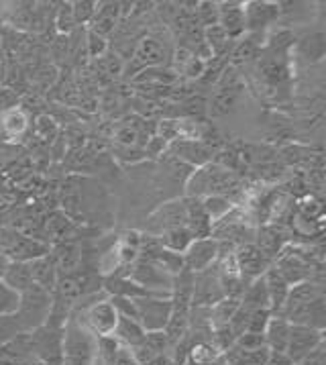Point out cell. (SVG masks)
I'll list each match as a JSON object with an SVG mask.
<instances>
[{
	"label": "cell",
	"instance_id": "1",
	"mask_svg": "<svg viewBox=\"0 0 326 365\" xmlns=\"http://www.w3.org/2000/svg\"><path fill=\"white\" fill-rule=\"evenodd\" d=\"M241 190L237 175L228 168L219 163H206L188 180V196L190 198H206V196H224L233 202V194Z\"/></svg>",
	"mask_w": 326,
	"mask_h": 365
},
{
	"label": "cell",
	"instance_id": "2",
	"mask_svg": "<svg viewBox=\"0 0 326 365\" xmlns=\"http://www.w3.org/2000/svg\"><path fill=\"white\" fill-rule=\"evenodd\" d=\"M96 339L84 322L72 314L63 327V365H96Z\"/></svg>",
	"mask_w": 326,
	"mask_h": 365
},
{
	"label": "cell",
	"instance_id": "3",
	"mask_svg": "<svg viewBox=\"0 0 326 365\" xmlns=\"http://www.w3.org/2000/svg\"><path fill=\"white\" fill-rule=\"evenodd\" d=\"M29 349L41 365H63V327L45 321L29 333Z\"/></svg>",
	"mask_w": 326,
	"mask_h": 365
},
{
	"label": "cell",
	"instance_id": "4",
	"mask_svg": "<svg viewBox=\"0 0 326 365\" xmlns=\"http://www.w3.org/2000/svg\"><path fill=\"white\" fill-rule=\"evenodd\" d=\"M0 253L11 262L31 263L51 253V245L39 237H27L13 227H0Z\"/></svg>",
	"mask_w": 326,
	"mask_h": 365
},
{
	"label": "cell",
	"instance_id": "5",
	"mask_svg": "<svg viewBox=\"0 0 326 365\" xmlns=\"http://www.w3.org/2000/svg\"><path fill=\"white\" fill-rule=\"evenodd\" d=\"M172 58L169 45L163 41L159 35H145L143 39H139V43L135 47L131 61L127 66H122V72L131 76L133 80L137 73L151 68H163Z\"/></svg>",
	"mask_w": 326,
	"mask_h": 365
},
{
	"label": "cell",
	"instance_id": "6",
	"mask_svg": "<svg viewBox=\"0 0 326 365\" xmlns=\"http://www.w3.org/2000/svg\"><path fill=\"white\" fill-rule=\"evenodd\" d=\"M51 310V294L39 288V286H31L25 292H21V304L16 310V319L23 324V331L31 333L33 329L41 327Z\"/></svg>",
	"mask_w": 326,
	"mask_h": 365
},
{
	"label": "cell",
	"instance_id": "7",
	"mask_svg": "<svg viewBox=\"0 0 326 365\" xmlns=\"http://www.w3.org/2000/svg\"><path fill=\"white\" fill-rule=\"evenodd\" d=\"M133 307L137 321L145 329V333L163 331L174 312L172 298H165V296H141V298H135Z\"/></svg>",
	"mask_w": 326,
	"mask_h": 365
},
{
	"label": "cell",
	"instance_id": "8",
	"mask_svg": "<svg viewBox=\"0 0 326 365\" xmlns=\"http://www.w3.org/2000/svg\"><path fill=\"white\" fill-rule=\"evenodd\" d=\"M241 92H243V82H241L238 73H235L233 70L231 72L224 70L221 80L216 82L214 94L210 96L206 104L210 117L221 118L226 117L228 113H233V108L238 104Z\"/></svg>",
	"mask_w": 326,
	"mask_h": 365
},
{
	"label": "cell",
	"instance_id": "9",
	"mask_svg": "<svg viewBox=\"0 0 326 365\" xmlns=\"http://www.w3.org/2000/svg\"><path fill=\"white\" fill-rule=\"evenodd\" d=\"M243 15H245V33L267 37V31L278 23L282 16L280 2H267V0H249L243 2Z\"/></svg>",
	"mask_w": 326,
	"mask_h": 365
},
{
	"label": "cell",
	"instance_id": "10",
	"mask_svg": "<svg viewBox=\"0 0 326 365\" xmlns=\"http://www.w3.org/2000/svg\"><path fill=\"white\" fill-rule=\"evenodd\" d=\"M219 255H221V245L214 237L194 239L190 247L182 253L184 269L190 274H200V272H204L219 262Z\"/></svg>",
	"mask_w": 326,
	"mask_h": 365
},
{
	"label": "cell",
	"instance_id": "11",
	"mask_svg": "<svg viewBox=\"0 0 326 365\" xmlns=\"http://www.w3.org/2000/svg\"><path fill=\"white\" fill-rule=\"evenodd\" d=\"M223 298L224 292L223 286H221L219 269L212 272V267H208V269L200 272V274H194L192 307L190 308H212L216 302H221Z\"/></svg>",
	"mask_w": 326,
	"mask_h": 365
},
{
	"label": "cell",
	"instance_id": "12",
	"mask_svg": "<svg viewBox=\"0 0 326 365\" xmlns=\"http://www.w3.org/2000/svg\"><path fill=\"white\" fill-rule=\"evenodd\" d=\"M235 263H237L238 276L245 282V286L261 278L267 272V267L271 265V262L263 255V251L255 243H243L235 253Z\"/></svg>",
	"mask_w": 326,
	"mask_h": 365
},
{
	"label": "cell",
	"instance_id": "13",
	"mask_svg": "<svg viewBox=\"0 0 326 365\" xmlns=\"http://www.w3.org/2000/svg\"><path fill=\"white\" fill-rule=\"evenodd\" d=\"M320 343H325V331L302 327V324H292L290 336H288L285 355L290 357L292 364H298L300 359H304L308 353L316 349Z\"/></svg>",
	"mask_w": 326,
	"mask_h": 365
},
{
	"label": "cell",
	"instance_id": "14",
	"mask_svg": "<svg viewBox=\"0 0 326 365\" xmlns=\"http://www.w3.org/2000/svg\"><path fill=\"white\" fill-rule=\"evenodd\" d=\"M176 227H186V198L165 202L155 212H151L147 220V231L153 237H159Z\"/></svg>",
	"mask_w": 326,
	"mask_h": 365
},
{
	"label": "cell",
	"instance_id": "15",
	"mask_svg": "<svg viewBox=\"0 0 326 365\" xmlns=\"http://www.w3.org/2000/svg\"><path fill=\"white\" fill-rule=\"evenodd\" d=\"M117 322H119V310L110 298L98 300L86 308V327L92 335L112 336Z\"/></svg>",
	"mask_w": 326,
	"mask_h": 365
},
{
	"label": "cell",
	"instance_id": "16",
	"mask_svg": "<svg viewBox=\"0 0 326 365\" xmlns=\"http://www.w3.org/2000/svg\"><path fill=\"white\" fill-rule=\"evenodd\" d=\"M169 155H174L178 161H184V163H190V165H206L212 160L214 155V149L208 147L206 143L198 141V139H188V137H182V139H176L172 141L169 145Z\"/></svg>",
	"mask_w": 326,
	"mask_h": 365
},
{
	"label": "cell",
	"instance_id": "17",
	"mask_svg": "<svg viewBox=\"0 0 326 365\" xmlns=\"http://www.w3.org/2000/svg\"><path fill=\"white\" fill-rule=\"evenodd\" d=\"M219 25L231 41H238L245 35L243 2H219Z\"/></svg>",
	"mask_w": 326,
	"mask_h": 365
},
{
	"label": "cell",
	"instance_id": "18",
	"mask_svg": "<svg viewBox=\"0 0 326 365\" xmlns=\"http://www.w3.org/2000/svg\"><path fill=\"white\" fill-rule=\"evenodd\" d=\"M120 21V2H98L94 19L90 21V33H96L100 37H108L117 29Z\"/></svg>",
	"mask_w": 326,
	"mask_h": 365
},
{
	"label": "cell",
	"instance_id": "19",
	"mask_svg": "<svg viewBox=\"0 0 326 365\" xmlns=\"http://www.w3.org/2000/svg\"><path fill=\"white\" fill-rule=\"evenodd\" d=\"M263 282H265L267 294H269L271 312H273V314H280L283 308V302H285L288 292H290V288H292V286L288 284V279L283 278L282 272H280L273 263L267 267V272L263 274Z\"/></svg>",
	"mask_w": 326,
	"mask_h": 365
},
{
	"label": "cell",
	"instance_id": "20",
	"mask_svg": "<svg viewBox=\"0 0 326 365\" xmlns=\"http://www.w3.org/2000/svg\"><path fill=\"white\" fill-rule=\"evenodd\" d=\"M296 56L306 63H320L326 53V35L325 31H312L310 35L296 39L294 49Z\"/></svg>",
	"mask_w": 326,
	"mask_h": 365
},
{
	"label": "cell",
	"instance_id": "21",
	"mask_svg": "<svg viewBox=\"0 0 326 365\" xmlns=\"http://www.w3.org/2000/svg\"><path fill=\"white\" fill-rule=\"evenodd\" d=\"M290 329L292 324L285 321L280 314H273L265 327V347L271 353H285L288 347V336H290Z\"/></svg>",
	"mask_w": 326,
	"mask_h": 365
},
{
	"label": "cell",
	"instance_id": "22",
	"mask_svg": "<svg viewBox=\"0 0 326 365\" xmlns=\"http://www.w3.org/2000/svg\"><path fill=\"white\" fill-rule=\"evenodd\" d=\"M31 274H33V284L39 286V288H43V290H47L49 294L53 292L56 282L60 278L58 267H56V262H53L51 253L45 255V257L35 259V262H31Z\"/></svg>",
	"mask_w": 326,
	"mask_h": 365
},
{
	"label": "cell",
	"instance_id": "23",
	"mask_svg": "<svg viewBox=\"0 0 326 365\" xmlns=\"http://www.w3.org/2000/svg\"><path fill=\"white\" fill-rule=\"evenodd\" d=\"M112 336H115L119 343L127 345L129 349H133V347H139V345L145 343V329L139 324V321H135L131 317H122V314H119V322H117V327H115Z\"/></svg>",
	"mask_w": 326,
	"mask_h": 365
},
{
	"label": "cell",
	"instance_id": "24",
	"mask_svg": "<svg viewBox=\"0 0 326 365\" xmlns=\"http://www.w3.org/2000/svg\"><path fill=\"white\" fill-rule=\"evenodd\" d=\"M269 357V349H238L237 345L228 347L223 353V359L226 365H265Z\"/></svg>",
	"mask_w": 326,
	"mask_h": 365
},
{
	"label": "cell",
	"instance_id": "25",
	"mask_svg": "<svg viewBox=\"0 0 326 365\" xmlns=\"http://www.w3.org/2000/svg\"><path fill=\"white\" fill-rule=\"evenodd\" d=\"M2 284H6L9 288H13L15 292H25L27 288L33 286V274H31V263L11 262Z\"/></svg>",
	"mask_w": 326,
	"mask_h": 365
},
{
	"label": "cell",
	"instance_id": "26",
	"mask_svg": "<svg viewBox=\"0 0 326 365\" xmlns=\"http://www.w3.org/2000/svg\"><path fill=\"white\" fill-rule=\"evenodd\" d=\"M255 245L263 251V255H265L269 262L273 263L275 262V257L282 253L283 235L280 233L275 227H265V229H261V231L257 233V241H255Z\"/></svg>",
	"mask_w": 326,
	"mask_h": 365
},
{
	"label": "cell",
	"instance_id": "27",
	"mask_svg": "<svg viewBox=\"0 0 326 365\" xmlns=\"http://www.w3.org/2000/svg\"><path fill=\"white\" fill-rule=\"evenodd\" d=\"M162 241L163 249L172 251V253H184L186 249L190 247V243L194 241L192 233L188 231V227H176V229H169L157 237Z\"/></svg>",
	"mask_w": 326,
	"mask_h": 365
},
{
	"label": "cell",
	"instance_id": "28",
	"mask_svg": "<svg viewBox=\"0 0 326 365\" xmlns=\"http://www.w3.org/2000/svg\"><path fill=\"white\" fill-rule=\"evenodd\" d=\"M204 43L210 49L212 58H224V53L231 49L233 41L228 39V35L224 33L221 25H212L204 29Z\"/></svg>",
	"mask_w": 326,
	"mask_h": 365
},
{
	"label": "cell",
	"instance_id": "29",
	"mask_svg": "<svg viewBox=\"0 0 326 365\" xmlns=\"http://www.w3.org/2000/svg\"><path fill=\"white\" fill-rule=\"evenodd\" d=\"M27 129H29V118L21 108H11L2 113V131L6 133V137L11 139L23 137Z\"/></svg>",
	"mask_w": 326,
	"mask_h": 365
},
{
	"label": "cell",
	"instance_id": "30",
	"mask_svg": "<svg viewBox=\"0 0 326 365\" xmlns=\"http://www.w3.org/2000/svg\"><path fill=\"white\" fill-rule=\"evenodd\" d=\"M200 200H202V206L206 210L208 219L212 220V227L219 220H223L226 215L233 212V202L228 198H224V196H206V198H200Z\"/></svg>",
	"mask_w": 326,
	"mask_h": 365
},
{
	"label": "cell",
	"instance_id": "31",
	"mask_svg": "<svg viewBox=\"0 0 326 365\" xmlns=\"http://www.w3.org/2000/svg\"><path fill=\"white\" fill-rule=\"evenodd\" d=\"M74 222L70 217H65L63 212H56L47 219V235L56 237V239H70L74 233Z\"/></svg>",
	"mask_w": 326,
	"mask_h": 365
},
{
	"label": "cell",
	"instance_id": "32",
	"mask_svg": "<svg viewBox=\"0 0 326 365\" xmlns=\"http://www.w3.org/2000/svg\"><path fill=\"white\" fill-rule=\"evenodd\" d=\"M58 6H60V9L56 11V21H53V25H56V29H58L60 35H70V33L78 27V25H75L74 13H72V2H61Z\"/></svg>",
	"mask_w": 326,
	"mask_h": 365
},
{
	"label": "cell",
	"instance_id": "33",
	"mask_svg": "<svg viewBox=\"0 0 326 365\" xmlns=\"http://www.w3.org/2000/svg\"><path fill=\"white\" fill-rule=\"evenodd\" d=\"M19 304H21V294L0 282V317L16 314Z\"/></svg>",
	"mask_w": 326,
	"mask_h": 365
},
{
	"label": "cell",
	"instance_id": "34",
	"mask_svg": "<svg viewBox=\"0 0 326 365\" xmlns=\"http://www.w3.org/2000/svg\"><path fill=\"white\" fill-rule=\"evenodd\" d=\"M196 19L202 29L219 25V2H196Z\"/></svg>",
	"mask_w": 326,
	"mask_h": 365
},
{
	"label": "cell",
	"instance_id": "35",
	"mask_svg": "<svg viewBox=\"0 0 326 365\" xmlns=\"http://www.w3.org/2000/svg\"><path fill=\"white\" fill-rule=\"evenodd\" d=\"M23 324L16 319V314H11V317H0V345L13 341L15 336L23 335Z\"/></svg>",
	"mask_w": 326,
	"mask_h": 365
},
{
	"label": "cell",
	"instance_id": "36",
	"mask_svg": "<svg viewBox=\"0 0 326 365\" xmlns=\"http://www.w3.org/2000/svg\"><path fill=\"white\" fill-rule=\"evenodd\" d=\"M98 2H90V0H78L72 2V13H74L75 25H90V21L94 19Z\"/></svg>",
	"mask_w": 326,
	"mask_h": 365
},
{
	"label": "cell",
	"instance_id": "37",
	"mask_svg": "<svg viewBox=\"0 0 326 365\" xmlns=\"http://www.w3.org/2000/svg\"><path fill=\"white\" fill-rule=\"evenodd\" d=\"M145 345L149 349L155 351L157 355H165L167 349H172V345H169V341H167L163 331H149V333H145Z\"/></svg>",
	"mask_w": 326,
	"mask_h": 365
},
{
	"label": "cell",
	"instance_id": "38",
	"mask_svg": "<svg viewBox=\"0 0 326 365\" xmlns=\"http://www.w3.org/2000/svg\"><path fill=\"white\" fill-rule=\"evenodd\" d=\"M273 317L271 310H253L251 317H249V324H247V331L249 333H265V327L269 319Z\"/></svg>",
	"mask_w": 326,
	"mask_h": 365
},
{
	"label": "cell",
	"instance_id": "39",
	"mask_svg": "<svg viewBox=\"0 0 326 365\" xmlns=\"http://www.w3.org/2000/svg\"><path fill=\"white\" fill-rule=\"evenodd\" d=\"M235 345H237L238 349H261V347H265V336L261 335V333L245 331L243 335H238L235 339Z\"/></svg>",
	"mask_w": 326,
	"mask_h": 365
},
{
	"label": "cell",
	"instance_id": "40",
	"mask_svg": "<svg viewBox=\"0 0 326 365\" xmlns=\"http://www.w3.org/2000/svg\"><path fill=\"white\" fill-rule=\"evenodd\" d=\"M86 47H88V56L92 59L104 58V53H106V49H108L106 39L100 37V35H96V33H90V31L88 37H86Z\"/></svg>",
	"mask_w": 326,
	"mask_h": 365
},
{
	"label": "cell",
	"instance_id": "41",
	"mask_svg": "<svg viewBox=\"0 0 326 365\" xmlns=\"http://www.w3.org/2000/svg\"><path fill=\"white\" fill-rule=\"evenodd\" d=\"M204 70H206V61H202V59H198L196 56H192V58L188 59V63L182 68V73L188 76V78H192V80H196V78L200 80Z\"/></svg>",
	"mask_w": 326,
	"mask_h": 365
},
{
	"label": "cell",
	"instance_id": "42",
	"mask_svg": "<svg viewBox=\"0 0 326 365\" xmlns=\"http://www.w3.org/2000/svg\"><path fill=\"white\" fill-rule=\"evenodd\" d=\"M294 365H326V345L325 343H320L316 349L308 353L304 359H300L298 364Z\"/></svg>",
	"mask_w": 326,
	"mask_h": 365
},
{
	"label": "cell",
	"instance_id": "43",
	"mask_svg": "<svg viewBox=\"0 0 326 365\" xmlns=\"http://www.w3.org/2000/svg\"><path fill=\"white\" fill-rule=\"evenodd\" d=\"M35 129L37 133L43 137V139H49V137H53L56 131H58V127H56V120L49 117H39L37 118V125H35Z\"/></svg>",
	"mask_w": 326,
	"mask_h": 365
},
{
	"label": "cell",
	"instance_id": "44",
	"mask_svg": "<svg viewBox=\"0 0 326 365\" xmlns=\"http://www.w3.org/2000/svg\"><path fill=\"white\" fill-rule=\"evenodd\" d=\"M265 365H294L290 361V357L285 353H271L269 351V357H267Z\"/></svg>",
	"mask_w": 326,
	"mask_h": 365
},
{
	"label": "cell",
	"instance_id": "45",
	"mask_svg": "<svg viewBox=\"0 0 326 365\" xmlns=\"http://www.w3.org/2000/svg\"><path fill=\"white\" fill-rule=\"evenodd\" d=\"M9 265H11V259L9 257H4L2 253H0V282L4 278V274H6V269H9Z\"/></svg>",
	"mask_w": 326,
	"mask_h": 365
},
{
	"label": "cell",
	"instance_id": "46",
	"mask_svg": "<svg viewBox=\"0 0 326 365\" xmlns=\"http://www.w3.org/2000/svg\"><path fill=\"white\" fill-rule=\"evenodd\" d=\"M214 365H226V364H224V359H223V357H221V359H219V361H216V364H214Z\"/></svg>",
	"mask_w": 326,
	"mask_h": 365
},
{
	"label": "cell",
	"instance_id": "47",
	"mask_svg": "<svg viewBox=\"0 0 326 365\" xmlns=\"http://www.w3.org/2000/svg\"><path fill=\"white\" fill-rule=\"evenodd\" d=\"M2 53H4V51H2V41H0V61H2Z\"/></svg>",
	"mask_w": 326,
	"mask_h": 365
}]
</instances>
